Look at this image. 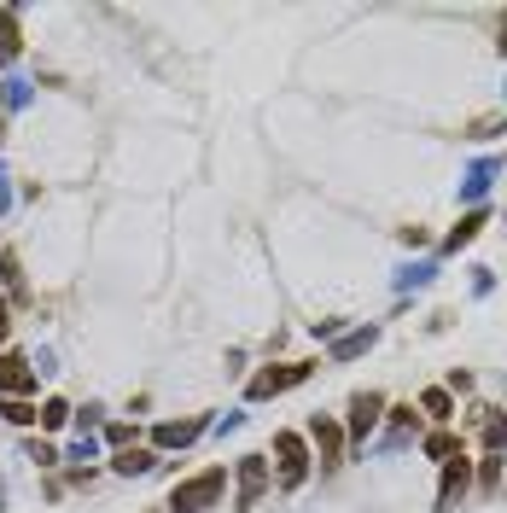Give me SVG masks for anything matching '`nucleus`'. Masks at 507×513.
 <instances>
[{
	"label": "nucleus",
	"instance_id": "f257e3e1",
	"mask_svg": "<svg viewBox=\"0 0 507 513\" xmlns=\"http://www.w3.org/2000/svg\"><path fill=\"white\" fill-rule=\"evenodd\" d=\"M222 490H228V467H204L193 479H181L169 490V513H210L222 502Z\"/></svg>",
	"mask_w": 507,
	"mask_h": 513
},
{
	"label": "nucleus",
	"instance_id": "f03ea898",
	"mask_svg": "<svg viewBox=\"0 0 507 513\" xmlns=\"http://www.w3.org/2000/svg\"><path fill=\"white\" fill-rule=\"evenodd\" d=\"M274 461H280V473H274V484L280 490H298V484L309 479V444L298 438V432H274Z\"/></svg>",
	"mask_w": 507,
	"mask_h": 513
},
{
	"label": "nucleus",
	"instance_id": "7ed1b4c3",
	"mask_svg": "<svg viewBox=\"0 0 507 513\" xmlns=\"http://www.w3.org/2000/svg\"><path fill=\"white\" fill-rule=\"evenodd\" d=\"M309 374H315V362H274V368H263V374H251L245 397H251V403H269V397H280V391L304 385Z\"/></svg>",
	"mask_w": 507,
	"mask_h": 513
},
{
	"label": "nucleus",
	"instance_id": "20e7f679",
	"mask_svg": "<svg viewBox=\"0 0 507 513\" xmlns=\"http://www.w3.org/2000/svg\"><path fill=\"white\" fill-rule=\"evenodd\" d=\"M379 420H385V397H379V391H356V397H350V420H344V438H350V444H368V432Z\"/></svg>",
	"mask_w": 507,
	"mask_h": 513
},
{
	"label": "nucleus",
	"instance_id": "39448f33",
	"mask_svg": "<svg viewBox=\"0 0 507 513\" xmlns=\"http://www.w3.org/2000/svg\"><path fill=\"white\" fill-rule=\"evenodd\" d=\"M309 444H315L321 473H333L338 461H344V426H338L333 414H315V420H309Z\"/></svg>",
	"mask_w": 507,
	"mask_h": 513
},
{
	"label": "nucleus",
	"instance_id": "423d86ee",
	"mask_svg": "<svg viewBox=\"0 0 507 513\" xmlns=\"http://www.w3.org/2000/svg\"><path fill=\"white\" fill-rule=\"evenodd\" d=\"M234 484H239V508H257L263 490H269V455H239Z\"/></svg>",
	"mask_w": 507,
	"mask_h": 513
},
{
	"label": "nucleus",
	"instance_id": "0eeeda50",
	"mask_svg": "<svg viewBox=\"0 0 507 513\" xmlns=\"http://www.w3.org/2000/svg\"><path fill=\"white\" fill-rule=\"evenodd\" d=\"M35 362L18 356V350H0V397H30L35 391Z\"/></svg>",
	"mask_w": 507,
	"mask_h": 513
},
{
	"label": "nucleus",
	"instance_id": "6e6552de",
	"mask_svg": "<svg viewBox=\"0 0 507 513\" xmlns=\"http://www.w3.org/2000/svg\"><path fill=\"white\" fill-rule=\"evenodd\" d=\"M467 490H473V461L467 455H455L449 467H443V490H438V513H455L467 502Z\"/></svg>",
	"mask_w": 507,
	"mask_h": 513
},
{
	"label": "nucleus",
	"instance_id": "1a4fd4ad",
	"mask_svg": "<svg viewBox=\"0 0 507 513\" xmlns=\"http://www.w3.org/2000/svg\"><path fill=\"white\" fill-rule=\"evenodd\" d=\"M496 181H502V158H478V164H467V175H461V187H455V193H461V205L478 210V199H484Z\"/></svg>",
	"mask_w": 507,
	"mask_h": 513
},
{
	"label": "nucleus",
	"instance_id": "9d476101",
	"mask_svg": "<svg viewBox=\"0 0 507 513\" xmlns=\"http://www.w3.org/2000/svg\"><path fill=\"white\" fill-rule=\"evenodd\" d=\"M373 344H379V321H362V327H350V333L333 339V362H356V356H368Z\"/></svg>",
	"mask_w": 507,
	"mask_h": 513
},
{
	"label": "nucleus",
	"instance_id": "9b49d317",
	"mask_svg": "<svg viewBox=\"0 0 507 513\" xmlns=\"http://www.w3.org/2000/svg\"><path fill=\"white\" fill-rule=\"evenodd\" d=\"M391 414V432H385V444H379V455H397V449H408V438L420 432V420H414V403H397Z\"/></svg>",
	"mask_w": 507,
	"mask_h": 513
},
{
	"label": "nucleus",
	"instance_id": "f8f14e48",
	"mask_svg": "<svg viewBox=\"0 0 507 513\" xmlns=\"http://www.w3.org/2000/svg\"><path fill=\"white\" fill-rule=\"evenodd\" d=\"M199 438H204V420H164V426L152 432L158 449H187V444H199Z\"/></svg>",
	"mask_w": 507,
	"mask_h": 513
},
{
	"label": "nucleus",
	"instance_id": "ddd939ff",
	"mask_svg": "<svg viewBox=\"0 0 507 513\" xmlns=\"http://www.w3.org/2000/svg\"><path fill=\"white\" fill-rule=\"evenodd\" d=\"M478 444H484V455H502L507 449V414L502 409H478Z\"/></svg>",
	"mask_w": 507,
	"mask_h": 513
},
{
	"label": "nucleus",
	"instance_id": "4468645a",
	"mask_svg": "<svg viewBox=\"0 0 507 513\" xmlns=\"http://www.w3.org/2000/svg\"><path fill=\"white\" fill-rule=\"evenodd\" d=\"M484 222H490V210H484V205L467 210V216H461V222H455V228L443 234V251H461V245H473L478 234H484Z\"/></svg>",
	"mask_w": 507,
	"mask_h": 513
},
{
	"label": "nucleus",
	"instance_id": "2eb2a0df",
	"mask_svg": "<svg viewBox=\"0 0 507 513\" xmlns=\"http://www.w3.org/2000/svg\"><path fill=\"white\" fill-rule=\"evenodd\" d=\"M18 6H0V65H12L18 53H24V35H18Z\"/></svg>",
	"mask_w": 507,
	"mask_h": 513
},
{
	"label": "nucleus",
	"instance_id": "dca6fc26",
	"mask_svg": "<svg viewBox=\"0 0 507 513\" xmlns=\"http://www.w3.org/2000/svg\"><path fill=\"white\" fill-rule=\"evenodd\" d=\"M111 467H117L123 479H135V473H152V467H158V455L135 444V449H117V455H111Z\"/></svg>",
	"mask_w": 507,
	"mask_h": 513
},
{
	"label": "nucleus",
	"instance_id": "f3484780",
	"mask_svg": "<svg viewBox=\"0 0 507 513\" xmlns=\"http://www.w3.org/2000/svg\"><path fill=\"white\" fill-rule=\"evenodd\" d=\"M432 263H403V269L391 274V286H397V292H420V286H432Z\"/></svg>",
	"mask_w": 507,
	"mask_h": 513
},
{
	"label": "nucleus",
	"instance_id": "a211bd4d",
	"mask_svg": "<svg viewBox=\"0 0 507 513\" xmlns=\"http://www.w3.org/2000/svg\"><path fill=\"white\" fill-rule=\"evenodd\" d=\"M30 100H35V88L24 82V76H12V82H0V105H6V111H24Z\"/></svg>",
	"mask_w": 507,
	"mask_h": 513
},
{
	"label": "nucleus",
	"instance_id": "6ab92c4d",
	"mask_svg": "<svg viewBox=\"0 0 507 513\" xmlns=\"http://www.w3.org/2000/svg\"><path fill=\"white\" fill-rule=\"evenodd\" d=\"M0 414H6V426H35L41 420V409H30V397H6Z\"/></svg>",
	"mask_w": 507,
	"mask_h": 513
},
{
	"label": "nucleus",
	"instance_id": "aec40b11",
	"mask_svg": "<svg viewBox=\"0 0 507 513\" xmlns=\"http://www.w3.org/2000/svg\"><path fill=\"white\" fill-rule=\"evenodd\" d=\"M70 414H76V409H70L65 397H53V403H41V432H59V426L70 420Z\"/></svg>",
	"mask_w": 507,
	"mask_h": 513
},
{
	"label": "nucleus",
	"instance_id": "412c9836",
	"mask_svg": "<svg viewBox=\"0 0 507 513\" xmlns=\"http://www.w3.org/2000/svg\"><path fill=\"white\" fill-rule=\"evenodd\" d=\"M420 409L432 414V420H449L455 403H449V391H443V385H432V391H420Z\"/></svg>",
	"mask_w": 507,
	"mask_h": 513
},
{
	"label": "nucleus",
	"instance_id": "4be33fe9",
	"mask_svg": "<svg viewBox=\"0 0 507 513\" xmlns=\"http://www.w3.org/2000/svg\"><path fill=\"white\" fill-rule=\"evenodd\" d=\"M426 455H432V461H443V467H449V461L461 455V444H455L449 432H432V438H426Z\"/></svg>",
	"mask_w": 507,
	"mask_h": 513
},
{
	"label": "nucleus",
	"instance_id": "5701e85b",
	"mask_svg": "<svg viewBox=\"0 0 507 513\" xmlns=\"http://www.w3.org/2000/svg\"><path fill=\"white\" fill-rule=\"evenodd\" d=\"M70 461H82V467L100 461V438H76V444H70Z\"/></svg>",
	"mask_w": 507,
	"mask_h": 513
},
{
	"label": "nucleus",
	"instance_id": "b1692460",
	"mask_svg": "<svg viewBox=\"0 0 507 513\" xmlns=\"http://www.w3.org/2000/svg\"><path fill=\"white\" fill-rule=\"evenodd\" d=\"M24 455H30V461H41V467H53V461H59V449L41 444V438H30V444H24Z\"/></svg>",
	"mask_w": 507,
	"mask_h": 513
},
{
	"label": "nucleus",
	"instance_id": "393cba45",
	"mask_svg": "<svg viewBox=\"0 0 507 513\" xmlns=\"http://www.w3.org/2000/svg\"><path fill=\"white\" fill-rule=\"evenodd\" d=\"M496 479H502V455H484V467H478V484H484V490H496Z\"/></svg>",
	"mask_w": 507,
	"mask_h": 513
},
{
	"label": "nucleus",
	"instance_id": "a878e982",
	"mask_svg": "<svg viewBox=\"0 0 507 513\" xmlns=\"http://www.w3.org/2000/svg\"><path fill=\"white\" fill-rule=\"evenodd\" d=\"M0 274H6V286H12V292H24V269H18V257H12V251L0 257Z\"/></svg>",
	"mask_w": 507,
	"mask_h": 513
},
{
	"label": "nucleus",
	"instance_id": "bb28decb",
	"mask_svg": "<svg viewBox=\"0 0 507 513\" xmlns=\"http://www.w3.org/2000/svg\"><path fill=\"white\" fill-rule=\"evenodd\" d=\"M507 129V117H478L473 123V140H490V135H502Z\"/></svg>",
	"mask_w": 507,
	"mask_h": 513
},
{
	"label": "nucleus",
	"instance_id": "cd10ccee",
	"mask_svg": "<svg viewBox=\"0 0 507 513\" xmlns=\"http://www.w3.org/2000/svg\"><path fill=\"white\" fill-rule=\"evenodd\" d=\"M105 438H111L117 449H135V426H123V420H117V426H105Z\"/></svg>",
	"mask_w": 507,
	"mask_h": 513
},
{
	"label": "nucleus",
	"instance_id": "c85d7f7f",
	"mask_svg": "<svg viewBox=\"0 0 507 513\" xmlns=\"http://www.w3.org/2000/svg\"><path fill=\"white\" fill-rule=\"evenodd\" d=\"M100 403H88V409H82V414H76V426H82V438H94V426H100Z\"/></svg>",
	"mask_w": 507,
	"mask_h": 513
},
{
	"label": "nucleus",
	"instance_id": "c756f323",
	"mask_svg": "<svg viewBox=\"0 0 507 513\" xmlns=\"http://www.w3.org/2000/svg\"><path fill=\"white\" fill-rule=\"evenodd\" d=\"M473 292H478V298H490V292H496V274H490V269H473Z\"/></svg>",
	"mask_w": 507,
	"mask_h": 513
},
{
	"label": "nucleus",
	"instance_id": "7c9ffc66",
	"mask_svg": "<svg viewBox=\"0 0 507 513\" xmlns=\"http://www.w3.org/2000/svg\"><path fill=\"white\" fill-rule=\"evenodd\" d=\"M239 426H245V414H239V409H228L222 420H216V432H222V438H228V432H239Z\"/></svg>",
	"mask_w": 507,
	"mask_h": 513
},
{
	"label": "nucleus",
	"instance_id": "2f4dec72",
	"mask_svg": "<svg viewBox=\"0 0 507 513\" xmlns=\"http://www.w3.org/2000/svg\"><path fill=\"white\" fill-rule=\"evenodd\" d=\"M30 362H35V374H59V362H53V350H35Z\"/></svg>",
	"mask_w": 507,
	"mask_h": 513
},
{
	"label": "nucleus",
	"instance_id": "473e14b6",
	"mask_svg": "<svg viewBox=\"0 0 507 513\" xmlns=\"http://www.w3.org/2000/svg\"><path fill=\"white\" fill-rule=\"evenodd\" d=\"M12 339V309H6V298H0V344Z\"/></svg>",
	"mask_w": 507,
	"mask_h": 513
},
{
	"label": "nucleus",
	"instance_id": "72a5a7b5",
	"mask_svg": "<svg viewBox=\"0 0 507 513\" xmlns=\"http://www.w3.org/2000/svg\"><path fill=\"white\" fill-rule=\"evenodd\" d=\"M12 210V187H6V170H0V216Z\"/></svg>",
	"mask_w": 507,
	"mask_h": 513
},
{
	"label": "nucleus",
	"instance_id": "f704fd0d",
	"mask_svg": "<svg viewBox=\"0 0 507 513\" xmlns=\"http://www.w3.org/2000/svg\"><path fill=\"white\" fill-rule=\"evenodd\" d=\"M496 47H502V59H507V18H502V41H496Z\"/></svg>",
	"mask_w": 507,
	"mask_h": 513
},
{
	"label": "nucleus",
	"instance_id": "c9c22d12",
	"mask_svg": "<svg viewBox=\"0 0 507 513\" xmlns=\"http://www.w3.org/2000/svg\"><path fill=\"white\" fill-rule=\"evenodd\" d=\"M0 502H6V479H0Z\"/></svg>",
	"mask_w": 507,
	"mask_h": 513
}]
</instances>
